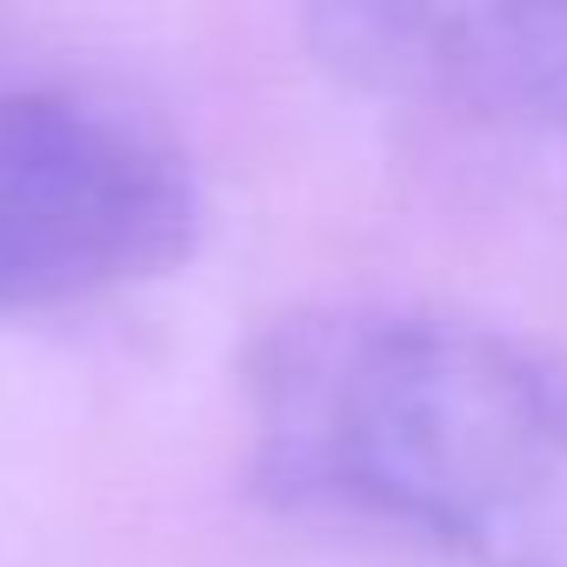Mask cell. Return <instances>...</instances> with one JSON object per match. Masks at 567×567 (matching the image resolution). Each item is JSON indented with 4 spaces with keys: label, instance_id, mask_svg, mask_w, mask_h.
Returning a JSON list of instances; mask_svg holds the SVG:
<instances>
[{
    "label": "cell",
    "instance_id": "cell-3",
    "mask_svg": "<svg viewBox=\"0 0 567 567\" xmlns=\"http://www.w3.org/2000/svg\"><path fill=\"white\" fill-rule=\"evenodd\" d=\"M308 34L368 101L567 194V0H354Z\"/></svg>",
    "mask_w": 567,
    "mask_h": 567
},
{
    "label": "cell",
    "instance_id": "cell-1",
    "mask_svg": "<svg viewBox=\"0 0 567 567\" xmlns=\"http://www.w3.org/2000/svg\"><path fill=\"white\" fill-rule=\"evenodd\" d=\"M254 481L447 567H567V348L421 295H328L240 354Z\"/></svg>",
    "mask_w": 567,
    "mask_h": 567
},
{
    "label": "cell",
    "instance_id": "cell-2",
    "mask_svg": "<svg viewBox=\"0 0 567 567\" xmlns=\"http://www.w3.org/2000/svg\"><path fill=\"white\" fill-rule=\"evenodd\" d=\"M200 234L181 134L127 87L0 48V321L167 274Z\"/></svg>",
    "mask_w": 567,
    "mask_h": 567
}]
</instances>
